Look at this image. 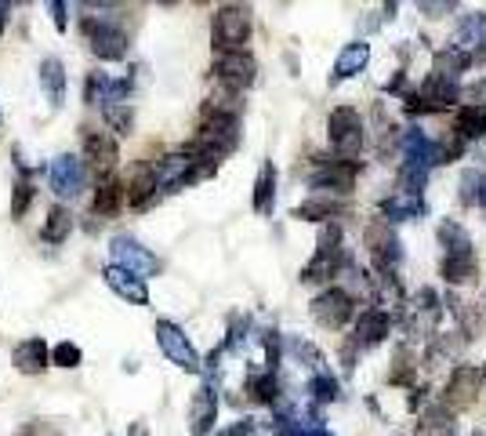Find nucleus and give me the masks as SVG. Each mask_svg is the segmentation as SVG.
<instances>
[{"mask_svg": "<svg viewBox=\"0 0 486 436\" xmlns=\"http://www.w3.org/2000/svg\"><path fill=\"white\" fill-rule=\"evenodd\" d=\"M124 200H127V186H124L116 175H109V178H98V186H95V200H91V211H95V215H102V218H109V215H116V211L124 208Z\"/></svg>", "mask_w": 486, "mask_h": 436, "instance_id": "412c9836", "label": "nucleus"}, {"mask_svg": "<svg viewBox=\"0 0 486 436\" xmlns=\"http://www.w3.org/2000/svg\"><path fill=\"white\" fill-rule=\"evenodd\" d=\"M392 364H396V368H392V382H400V386H410V382H414V371H418V364H414V353L403 346V350L392 357Z\"/></svg>", "mask_w": 486, "mask_h": 436, "instance_id": "c9c22d12", "label": "nucleus"}, {"mask_svg": "<svg viewBox=\"0 0 486 436\" xmlns=\"http://www.w3.org/2000/svg\"><path fill=\"white\" fill-rule=\"evenodd\" d=\"M258 76V62L250 51H233V55H218L215 58V80L229 91V95H240L254 84Z\"/></svg>", "mask_w": 486, "mask_h": 436, "instance_id": "9d476101", "label": "nucleus"}, {"mask_svg": "<svg viewBox=\"0 0 486 436\" xmlns=\"http://www.w3.org/2000/svg\"><path fill=\"white\" fill-rule=\"evenodd\" d=\"M247 397H250L254 404H276V397H279V379H276V371H258V375H250V379H247Z\"/></svg>", "mask_w": 486, "mask_h": 436, "instance_id": "c85d7f7f", "label": "nucleus"}, {"mask_svg": "<svg viewBox=\"0 0 486 436\" xmlns=\"http://www.w3.org/2000/svg\"><path fill=\"white\" fill-rule=\"evenodd\" d=\"M254 430H258V426H254L250 419H240V422H233V426L218 430V433H215V436H250V433H254Z\"/></svg>", "mask_w": 486, "mask_h": 436, "instance_id": "a19ab883", "label": "nucleus"}, {"mask_svg": "<svg viewBox=\"0 0 486 436\" xmlns=\"http://www.w3.org/2000/svg\"><path fill=\"white\" fill-rule=\"evenodd\" d=\"M483 306H486V291H483Z\"/></svg>", "mask_w": 486, "mask_h": 436, "instance_id": "a18cd8bd", "label": "nucleus"}, {"mask_svg": "<svg viewBox=\"0 0 486 436\" xmlns=\"http://www.w3.org/2000/svg\"><path fill=\"white\" fill-rule=\"evenodd\" d=\"M36 73H40V87H44L47 102L58 109V106L66 102V66H62L58 58H44Z\"/></svg>", "mask_w": 486, "mask_h": 436, "instance_id": "b1692460", "label": "nucleus"}, {"mask_svg": "<svg viewBox=\"0 0 486 436\" xmlns=\"http://www.w3.org/2000/svg\"><path fill=\"white\" fill-rule=\"evenodd\" d=\"M436 237H440V244H443V251H447V255H469V251H472V237H469V233H465V226H461V222H454V218L440 222Z\"/></svg>", "mask_w": 486, "mask_h": 436, "instance_id": "bb28decb", "label": "nucleus"}, {"mask_svg": "<svg viewBox=\"0 0 486 436\" xmlns=\"http://www.w3.org/2000/svg\"><path fill=\"white\" fill-rule=\"evenodd\" d=\"M440 146V164H451V160H458L461 157V149H465V138L458 135V131H451L443 142H436Z\"/></svg>", "mask_w": 486, "mask_h": 436, "instance_id": "4c0bfd02", "label": "nucleus"}, {"mask_svg": "<svg viewBox=\"0 0 486 436\" xmlns=\"http://www.w3.org/2000/svg\"><path fill=\"white\" fill-rule=\"evenodd\" d=\"M102 280H106V288L116 295V299H124V302H131V306H149V288H146V280L142 277H135V273H127V269H120V266H106L102 269Z\"/></svg>", "mask_w": 486, "mask_h": 436, "instance_id": "f3484780", "label": "nucleus"}, {"mask_svg": "<svg viewBox=\"0 0 486 436\" xmlns=\"http://www.w3.org/2000/svg\"><path fill=\"white\" fill-rule=\"evenodd\" d=\"M309 313H312V320H316L319 328L341 331V328L356 317V299H352L345 288H323V291L312 299Z\"/></svg>", "mask_w": 486, "mask_h": 436, "instance_id": "0eeeda50", "label": "nucleus"}, {"mask_svg": "<svg viewBox=\"0 0 486 436\" xmlns=\"http://www.w3.org/2000/svg\"><path fill=\"white\" fill-rule=\"evenodd\" d=\"M480 375H483V386H486V364H483V368H480Z\"/></svg>", "mask_w": 486, "mask_h": 436, "instance_id": "c03bdc74", "label": "nucleus"}, {"mask_svg": "<svg viewBox=\"0 0 486 436\" xmlns=\"http://www.w3.org/2000/svg\"><path fill=\"white\" fill-rule=\"evenodd\" d=\"M84 182H87V171H84V160L80 157H73V153H58L51 164H47V186H51V193L55 197H80V189H84Z\"/></svg>", "mask_w": 486, "mask_h": 436, "instance_id": "9b49d317", "label": "nucleus"}, {"mask_svg": "<svg viewBox=\"0 0 486 436\" xmlns=\"http://www.w3.org/2000/svg\"><path fill=\"white\" fill-rule=\"evenodd\" d=\"M69 229H73V215H69V208L55 204V208L47 211V218H44L40 240H44V244H62V240L69 237Z\"/></svg>", "mask_w": 486, "mask_h": 436, "instance_id": "a878e982", "label": "nucleus"}, {"mask_svg": "<svg viewBox=\"0 0 486 436\" xmlns=\"http://www.w3.org/2000/svg\"><path fill=\"white\" fill-rule=\"evenodd\" d=\"M480 186H483V171H480V167L461 171V204L480 208Z\"/></svg>", "mask_w": 486, "mask_h": 436, "instance_id": "f704fd0d", "label": "nucleus"}, {"mask_svg": "<svg viewBox=\"0 0 486 436\" xmlns=\"http://www.w3.org/2000/svg\"><path fill=\"white\" fill-rule=\"evenodd\" d=\"M84 160L91 164V171L98 178H109L116 160H120V149H116V142L106 131H87L84 135Z\"/></svg>", "mask_w": 486, "mask_h": 436, "instance_id": "4468645a", "label": "nucleus"}, {"mask_svg": "<svg viewBox=\"0 0 486 436\" xmlns=\"http://www.w3.org/2000/svg\"><path fill=\"white\" fill-rule=\"evenodd\" d=\"M153 335H157V346L164 350V357H167L175 368H182V371H189V375H200V371H204V360H200L197 346L189 342V335H186L178 324H171V320H157Z\"/></svg>", "mask_w": 486, "mask_h": 436, "instance_id": "39448f33", "label": "nucleus"}, {"mask_svg": "<svg viewBox=\"0 0 486 436\" xmlns=\"http://www.w3.org/2000/svg\"><path fill=\"white\" fill-rule=\"evenodd\" d=\"M102 117H106V124L113 127V135H131V127H135V109H131L127 102L106 106V109H102Z\"/></svg>", "mask_w": 486, "mask_h": 436, "instance_id": "473e14b6", "label": "nucleus"}, {"mask_svg": "<svg viewBox=\"0 0 486 436\" xmlns=\"http://www.w3.org/2000/svg\"><path fill=\"white\" fill-rule=\"evenodd\" d=\"M381 215H385V222H403V218H418V215H425V193L396 189V197L381 200Z\"/></svg>", "mask_w": 486, "mask_h": 436, "instance_id": "4be33fe9", "label": "nucleus"}, {"mask_svg": "<svg viewBox=\"0 0 486 436\" xmlns=\"http://www.w3.org/2000/svg\"><path fill=\"white\" fill-rule=\"evenodd\" d=\"M476 273H480V262H476V251H469V255H443V262H440V277L447 280V284H472L476 280Z\"/></svg>", "mask_w": 486, "mask_h": 436, "instance_id": "5701e85b", "label": "nucleus"}, {"mask_svg": "<svg viewBox=\"0 0 486 436\" xmlns=\"http://www.w3.org/2000/svg\"><path fill=\"white\" fill-rule=\"evenodd\" d=\"M84 36H87V47H91L98 58H106V62H120V58L127 55V47H131L124 25L109 22L106 15L84 18Z\"/></svg>", "mask_w": 486, "mask_h": 436, "instance_id": "20e7f679", "label": "nucleus"}, {"mask_svg": "<svg viewBox=\"0 0 486 436\" xmlns=\"http://www.w3.org/2000/svg\"><path fill=\"white\" fill-rule=\"evenodd\" d=\"M250 40V7L243 4H222L215 11L211 22V44L218 55H233V51H247Z\"/></svg>", "mask_w": 486, "mask_h": 436, "instance_id": "7ed1b4c3", "label": "nucleus"}, {"mask_svg": "<svg viewBox=\"0 0 486 436\" xmlns=\"http://www.w3.org/2000/svg\"><path fill=\"white\" fill-rule=\"evenodd\" d=\"M341 266H345L341 226L338 222H327L319 229V240H316V255L301 269V284H327V280H334L341 273Z\"/></svg>", "mask_w": 486, "mask_h": 436, "instance_id": "f257e3e1", "label": "nucleus"}, {"mask_svg": "<svg viewBox=\"0 0 486 436\" xmlns=\"http://www.w3.org/2000/svg\"><path fill=\"white\" fill-rule=\"evenodd\" d=\"M440 317H443L440 295H436L432 288H421V291L410 299V306H407V331L418 335V339H432Z\"/></svg>", "mask_w": 486, "mask_h": 436, "instance_id": "ddd939ff", "label": "nucleus"}, {"mask_svg": "<svg viewBox=\"0 0 486 436\" xmlns=\"http://www.w3.org/2000/svg\"><path fill=\"white\" fill-rule=\"evenodd\" d=\"M109 255H113V266H120V269H127V273H135L142 280H149V277L160 273V259L146 244H138L135 237H127V233H120V237L109 240Z\"/></svg>", "mask_w": 486, "mask_h": 436, "instance_id": "6e6552de", "label": "nucleus"}, {"mask_svg": "<svg viewBox=\"0 0 486 436\" xmlns=\"http://www.w3.org/2000/svg\"><path fill=\"white\" fill-rule=\"evenodd\" d=\"M370 62V44L367 40H352L338 51L334 58V73H330V84H341V80H352L356 73H363Z\"/></svg>", "mask_w": 486, "mask_h": 436, "instance_id": "a211bd4d", "label": "nucleus"}, {"mask_svg": "<svg viewBox=\"0 0 486 436\" xmlns=\"http://www.w3.org/2000/svg\"><path fill=\"white\" fill-rule=\"evenodd\" d=\"M29 200H33V182H29V171L22 167V178L15 182V197H11V218H15V222L25 215Z\"/></svg>", "mask_w": 486, "mask_h": 436, "instance_id": "72a5a7b5", "label": "nucleus"}, {"mask_svg": "<svg viewBox=\"0 0 486 436\" xmlns=\"http://www.w3.org/2000/svg\"><path fill=\"white\" fill-rule=\"evenodd\" d=\"M7 15H11V4L0 0V36H4V25H7Z\"/></svg>", "mask_w": 486, "mask_h": 436, "instance_id": "79ce46f5", "label": "nucleus"}, {"mask_svg": "<svg viewBox=\"0 0 486 436\" xmlns=\"http://www.w3.org/2000/svg\"><path fill=\"white\" fill-rule=\"evenodd\" d=\"M327 138H330V149L338 153V160H352V164H359L363 138H367L363 117H359L352 106H338V109L327 117Z\"/></svg>", "mask_w": 486, "mask_h": 436, "instance_id": "f03ea898", "label": "nucleus"}, {"mask_svg": "<svg viewBox=\"0 0 486 436\" xmlns=\"http://www.w3.org/2000/svg\"><path fill=\"white\" fill-rule=\"evenodd\" d=\"M454 7H458L454 0H440V4H432V0H421V4H418V11H421V15H429V18H443V15H451Z\"/></svg>", "mask_w": 486, "mask_h": 436, "instance_id": "58836bf2", "label": "nucleus"}, {"mask_svg": "<svg viewBox=\"0 0 486 436\" xmlns=\"http://www.w3.org/2000/svg\"><path fill=\"white\" fill-rule=\"evenodd\" d=\"M47 7H51V18H55V29H58V33H66V29H69V22H66V11H69V4H62V0H51Z\"/></svg>", "mask_w": 486, "mask_h": 436, "instance_id": "ea45409f", "label": "nucleus"}, {"mask_svg": "<svg viewBox=\"0 0 486 436\" xmlns=\"http://www.w3.org/2000/svg\"><path fill=\"white\" fill-rule=\"evenodd\" d=\"M294 218H301V222H330V218H338V204L327 200V197H312V200L294 208Z\"/></svg>", "mask_w": 486, "mask_h": 436, "instance_id": "7c9ffc66", "label": "nucleus"}, {"mask_svg": "<svg viewBox=\"0 0 486 436\" xmlns=\"http://www.w3.org/2000/svg\"><path fill=\"white\" fill-rule=\"evenodd\" d=\"M250 204H254L258 215H272V204H276V164H272V160H265V164L258 167Z\"/></svg>", "mask_w": 486, "mask_h": 436, "instance_id": "393cba45", "label": "nucleus"}, {"mask_svg": "<svg viewBox=\"0 0 486 436\" xmlns=\"http://www.w3.org/2000/svg\"><path fill=\"white\" fill-rule=\"evenodd\" d=\"M458 135L461 138H486V109L483 106H461L458 109Z\"/></svg>", "mask_w": 486, "mask_h": 436, "instance_id": "c756f323", "label": "nucleus"}, {"mask_svg": "<svg viewBox=\"0 0 486 436\" xmlns=\"http://www.w3.org/2000/svg\"><path fill=\"white\" fill-rule=\"evenodd\" d=\"M338 397H341V386H338V379H334L330 371L309 379V401H316V404H334Z\"/></svg>", "mask_w": 486, "mask_h": 436, "instance_id": "2f4dec72", "label": "nucleus"}, {"mask_svg": "<svg viewBox=\"0 0 486 436\" xmlns=\"http://www.w3.org/2000/svg\"><path fill=\"white\" fill-rule=\"evenodd\" d=\"M472 436H483V433H472Z\"/></svg>", "mask_w": 486, "mask_h": 436, "instance_id": "49530a36", "label": "nucleus"}, {"mask_svg": "<svg viewBox=\"0 0 486 436\" xmlns=\"http://www.w3.org/2000/svg\"><path fill=\"white\" fill-rule=\"evenodd\" d=\"M11 364H15L22 375H40V371H47V364H51V350H47L44 339H22V342L15 346V353H11Z\"/></svg>", "mask_w": 486, "mask_h": 436, "instance_id": "aec40b11", "label": "nucleus"}, {"mask_svg": "<svg viewBox=\"0 0 486 436\" xmlns=\"http://www.w3.org/2000/svg\"><path fill=\"white\" fill-rule=\"evenodd\" d=\"M472 66V58L469 55H461L458 47H443L440 55H436V62H432V73L436 76H447V80H461V73Z\"/></svg>", "mask_w": 486, "mask_h": 436, "instance_id": "cd10ccee", "label": "nucleus"}, {"mask_svg": "<svg viewBox=\"0 0 486 436\" xmlns=\"http://www.w3.org/2000/svg\"><path fill=\"white\" fill-rule=\"evenodd\" d=\"M215 422H218V393H215V382H204L189 401V433L208 436Z\"/></svg>", "mask_w": 486, "mask_h": 436, "instance_id": "2eb2a0df", "label": "nucleus"}, {"mask_svg": "<svg viewBox=\"0 0 486 436\" xmlns=\"http://www.w3.org/2000/svg\"><path fill=\"white\" fill-rule=\"evenodd\" d=\"M389 331H392V317L385 309H367L356 320V346L359 350H374L378 342L389 339Z\"/></svg>", "mask_w": 486, "mask_h": 436, "instance_id": "6ab92c4d", "label": "nucleus"}, {"mask_svg": "<svg viewBox=\"0 0 486 436\" xmlns=\"http://www.w3.org/2000/svg\"><path fill=\"white\" fill-rule=\"evenodd\" d=\"M451 47H458V51L469 55L472 62H476V58H486V15L483 11H472V15H465V18L458 22Z\"/></svg>", "mask_w": 486, "mask_h": 436, "instance_id": "dca6fc26", "label": "nucleus"}, {"mask_svg": "<svg viewBox=\"0 0 486 436\" xmlns=\"http://www.w3.org/2000/svg\"><path fill=\"white\" fill-rule=\"evenodd\" d=\"M480 390H483V375H480V368L461 364V368H454V375H451V382H447V390H443V408L458 415V411H465V408L476 404Z\"/></svg>", "mask_w": 486, "mask_h": 436, "instance_id": "f8f14e48", "label": "nucleus"}, {"mask_svg": "<svg viewBox=\"0 0 486 436\" xmlns=\"http://www.w3.org/2000/svg\"><path fill=\"white\" fill-rule=\"evenodd\" d=\"M367 251H370V262H374V269H378L381 277H392V273L400 269V262H403V244H400L392 222L378 218V222L367 226Z\"/></svg>", "mask_w": 486, "mask_h": 436, "instance_id": "423d86ee", "label": "nucleus"}, {"mask_svg": "<svg viewBox=\"0 0 486 436\" xmlns=\"http://www.w3.org/2000/svg\"><path fill=\"white\" fill-rule=\"evenodd\" d=\"M356 175H359V164L352 160H316V167L309 171V186L316 193H352L356 186Z\"/></svg>", "mask_w": 486, "mask_h": 436, "instance_id": "1a4fd4ad", "label": "nucleus"}, {"mask_svg": "<svg viewBox=\"0 0 486 436\" xmlns=\"http://www.w3.org/2000/svg\"><path fill=\"white\" fill-rule=\"evenodd\" d=\"M480 208H486V171H483V186H480Z\"/></svg>", "mask_w": 486, "mask_h": 436, "instance_id": "37998d69", "label": "nucleus"}, {"mask_svg": "<svg viewBox=\"0 0 486 436\" xmlns=\"http://www.w3.org/2000/svg\"><path fill=\"white\" fill-rule=\"evenodd\" d=\"M51 364H58V368H80L84 364V353H80V346L76 342H58L55 350H51Z\"/></svg>", "mask_w": 486, "mask_h": 436, "instance_id": "e433bc0d", "label": "nucleus"}]
</instances>
